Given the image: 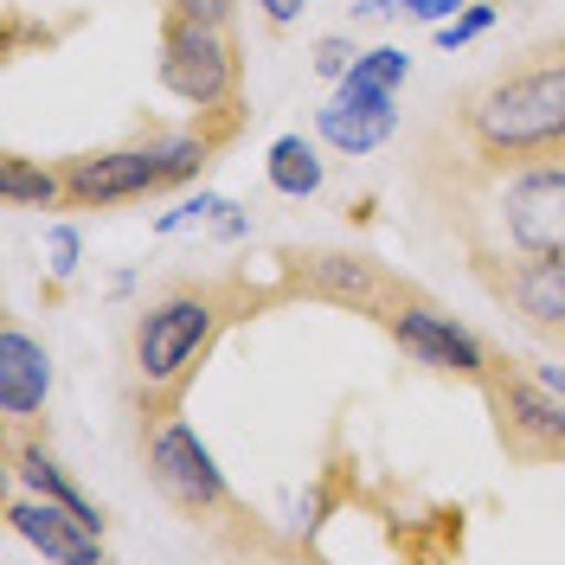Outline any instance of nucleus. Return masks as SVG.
Instances as JSON below:
<instances>
[{"mask_svg": "<svg viewBox=\"0 0 565 565\" xmlns=\"http://www.w3.org/2000/svg\"><path fill=\"white\" fill-rule=\"evenodd\" d=\"M494 20H501V0H469L450 26H437V45H450V52H457V45H469V39L489 33Z\"/></svg>", "mask_w": 565, "mask_h": 565, "instance_id": "obj_16", "label": "nucleus"}, {"mask_svg": "<svg viewBox=\"0 0 565 565\" xmlns=\"http://www.w3.org/2000/svg\"><path fill=\"white\" fill-rule=\"evenodd\" d=\"M316 129H321V141L341 148V154H373L380 141H392L398 109L392 104H341V97H328V109H321Z\"/></svg>", "mask_w": 565, "mask_h": 565, "instance_id": "obj_13", "label": "nucleus"}, {"mask_svg": "<svg viewBox=\"0 0 565 565\" xmlns=\"http://www.w3.org/2000/svg\"><path fill=\"white\" fill-rule=\"evenodd\" d=\"M444 141L469 161L565 154V33L462 84L444 109Z\"/></svg>", "mask_w": 565, "mask_h": 565, "instance_id": "obj_3", "label": "nucleus"}, {"mask_svg": "<svg viewBox=\"0 0 565 565\" xmlns=\"http://www.w3.org/2000/svg\"><path fill=\"white\" fill-rule=\"evenodd\" d=\"M476 392L494 418V444L514 469H565V398L533 366L494 353L489 380Z\"/></svg>", "mask_w": 565, "mask_h": 565, "instance_id": "obj_7", "label": "nucleus"}, {"mask_svg": "<svg viewBox=\"0 0 565 565\" xmlns=\"http://www.w3.org/2000/svg\"><path fill=\"white\" fill-rule=\"evenodd\" d=\"M398 353L412 360V366H430V373H444V380H462V386H482L494 366V348L476 334V328H462L457 316H444L430 296H412V302H398L386 321Z\"/></svg>", "mask_w": 565, "mask_h": 565, "instance_id": "obj_9", "label": "nucleus"}, {"mask_svg": "<svg viewBox=\"0 0 565 565\" xmlns=\"http://www.w3.org/2000/svg\"><path fill=\"white\" fill-rule=\"evenodd\" d=\"M52 398V353L20 321H0V424H33Z\"/></svg>", "mask_w": 565, "mask_h": 565, "instance_id": "obj_12", "label": "nucleus"}, {"mask_svg": "<svg viewBox=\"0 0 565 565\" xmlns=\"http://www.w3.org/2000/svg\"><path fill=\"white\" fill-rule=\"evenodd\" d=\"M7 527L58 565H104V527H90L77 508L52 501V494H33V489L13 494L7 501Z\"/></svg>", "mask_w": 565, "mask_h": 565, "instance_id": "obj_11", "label": "nucleus"}, {"mask_svg": "<svg viewBox=\"0 0 565 565\" xmlns=\"http://www.w3.org/2000/svg\"><path fill=\"white\" fill-rule=\"evenodd\" d=\"M282 296H309V302H334L348 316L386 321L398 302H412L418 289L405 277H392L373 250L348 245H302L282 250Z\"/></svg>", "mask_w": 565, "mask_h": 565, "instance_id": "obj_8", "label": "nucleus"}, {"mask_svg": "<svg viewBox=\"0 0 565 565\" xmlns=\"http://www.w3.org/2000/svg\"><path fill=\"white\" fill-rule=\"evenodd\" d=\"M353 77H366V84H386V90H398V84L412 77V58H405L398 45H373V52H360Z\"/></svg>", "mask_w": 565, "mask_h": 565, "instance_id": "obj_17", "label": "nucleus"}, {"mask_svg": "<svg viewBox=\"0 0 565 565\" xmlns=\"http://www.w3.org/2000/svg\"><path fill=\"white\" fill-rule=\"evenodd\" d=\"M469 0H405V20H418V26H450Z\"/></svg>", "mask_w": 565, "mask_h": 565, "instance_id": "obj_20", "label": "nucleus"}, {"mask_svg": "<svg viewBox=\"0 0 565 565\" xmlns=\"http://www.w3.org/2000/svg\"><path fill=\"white\" fill-rule=\"evenodd\" d=\"M45 245H52V277H58V282L77 277V232H71V225H52V238H45Z\"/></svg>", "mask_w": 565, "mask_h": 565, "instance_id": "obj_21", "label": "nucleus"}, {"mask_svg": "<svg viewBox=\"0 0 565 565\" xmlns=\"http://www.w3.org/2000/svg\"><path fill=\"white\" fill-rule=\"evenodd\" d=\"M0 200L33 212H65V161H33V154H0Z\"/></svg>", "mask_w": 565, "mask_h": 565, "instance_id": "obj_14", "label": "nucleus"}, {"mask_svg": "<svg viewBox=\"0 0 565 565\" xmlns=\"http://www.w3.org/2000/svg\"><path fill=\"white\" fill-rule=\"evenodd\" d=\"M533 373H540V380H546V386H553V392L565 398V366H533Z\"/></svg>", "mask_w": 565, "mask_h": 565, "instance_id": "obj_23", "label": "nucleus"}, {"mask_svg": "<svg viewBox=\"0 0 565 565\" xmlns=\"http://www.w3.org/2000/svg\"><path fill=\"white\" fill-rule=\"evenodd\" d=\"M218 154V141L186 122V129H141V136L116 141V148H90V154H71L65 161V200L71 212H109V206H136L154 193H174L186 180L206 174V161Z\"/></svg>", "mask_w": 565, "mask_h": 565, "instance_id": "obj_4", "label": "nucleus"}, {"mask_svg": "<svg viewBox=\"0 0 565 565\" xmlns=\"http://www.w3.org/2000/svg\"><path fill=\"white\" fill-rule=\"evenodd\" d=\"M136 450H141L148 489L161 494L180 521H193V527H206V533H225V527H245L250 521L245 501L225 482L218 457L200 444V430L186 424L180 405H148V412H136Z\"/></svg>", "mask_w": 565, "mask_h": 565, "instance_id": "obj_5", "label": "nucleus"}, {"mask_svg": "<svg viewBox=\"0 0 565 565\" xmlns=\"http://www.w3.org/2000/svg\"><path fill=\"white\" fill-rule=\"evenodd\" d=\"M257 7H264V26H270V33H289V26L302 20V0H257Z\"/></svg>", "mask_w": 565, "mask_h": 565, "instance_id": "obj_22", "label": "nucleus"}, {"mask_svg": "<svg viewBox=\"0 0 565 565\" xmlns=\"http://www.w3.org/2000/svg\"><path fill=\"white\" fill-rule=\"evenodd\" d=\"M418 186L444 212L469 270L565 250V154L469 161L450 141H430L418 161Z\"/></svg>", "mask_w": 565, "mask_h": 565, "instance_id": "obj_1", "label": "nucleus"}, {"mask_svg": "<svg viewBox=\"0 0 565 565\" xmlns=\"http://www.w3.org/2000/svg\"><path fill=\"white\" fill-rule=\"evenodd\" d=\"M161 90L180 97L193 116H232L245 109V52L232 26H206L186 13H161V58H154Z\"/></svg>", "mask_w": 565, "mask_h": 565, "instance_id": "obj_6", "label": "nucleus"}, {"mask_svg": "<svg viewBox=\"0 0 565 565\" xmlns=\"http://www.w3.org/2000/svg\"><path fill=\"white\" fill-rule=\"evenodd\" d=\"M264 174H270V186H277L282 200H309V193H321V148L302 136H282L270 141V161H264Z\"/></svg>", "mask_w": 565, "mask_h": 565, "instance_id": "obj_15", "label": "nucleus"}, {"mask_svg": "<svg viewBox=\"0 0 565 565\" xmlns=\"http://www.w3.org/2000/svg\"><path fill=\"white\" fill-rule=\"evenodd\" d=\"M360 65V52H353V39H321L316 45V71L328 77V84H341L348 71Z\"/></svg>", "mask_w": 565, "mask_h": 565, "instance_id": "obj_18", "label": "nucleus"}, {"mask_svg": "<svg viewBox=\"0 0 565 565\" xmlns=\"http://www.w3.org/2000/svg\"><path fill=\"white\" fill-rule=\"evenodd\" d=\"M476 282L527 334L565 348V250H553V257H514V264H482Z\"/></svg>", "mask_w": 565, "mask_h": 565, "instance_id": "obj_10", "label": "nucleus"}, {"mask_svg": "<svg viewBox=\"0 0 565 565\" xmlns=\"http://www.w3.org/2000/svg\"><path fill=\"white\" fill-rule=\"evenodd\" d=\"M168 13H186V20H206V26H232L238 20V0H161Z\"/></svg>", "mask_w": 565, "mask_h": 565, "instance_id": "obj_19", "label": "nucleus"}, {"mask_svg": "<svg viewBox=\"0 0 565 565\" xmlns=\"http://www.w3.org/2000/svg\"><path fill=\"white\" fill-rule=\"evenodd\" d=\"M264 302H270V289H257L238 270L154 282L136 321H129V398H136V412L186 405V386L200 380L218 334L232 321H245L250 309H264Z\"/></svg>", "mask_w": 565, "mask_h": 565, "instance_id": "obj_2", "label": "nucleus"}]
</instances>
